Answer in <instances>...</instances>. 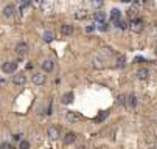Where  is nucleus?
<instances>
[{
	"mask_svg": "<svg viewBox=\"0 0 157 149\" xmlns=\"http://www.w3.org/2000/svg\"><path fill=\"white\" fill-rule=\"evenodd\" d=\"M129 28H131L132 33H142L143 31V20L142 19H132Z\"/></svg>",
	"mask_w": 157,
	"mask_h": 149,
	"instance_id": "obj_1",
	"label": "nucleus"
},
{
	"mask_svg": "<svg viewBox=\"0 0 157 149\" xmlns=\"http://www.w3.org/2000/svg\"><path fill=\"white\" fill-rule=\"evenodd\" d=\"M2 70H3L6 74L16 73V70H17V62H14V61H11V62H5L3 67H2Z\"/></svg>",
	"mask_w": 157,
	"mask_h": 149,
	"instance_id": "obj_2",
	"label": "nucleus"
},
{
	"mask_svg": "<svg viewBox=\"0 0 157 149\" xmlns=\"http://www.w3.org/2000/svg\"><path fill=\"white\" fill-rule=\"evenodd\" d=\"M66 120L69 123H78V121H81V115L76 114V112H73V110H69L66 114Z\"/></svg>",
	"mask_w": 157,
	"mask_h": 149,
	"instance_id": "obj_3",
	"label": "nucleus"
},
{
	"mask_svg": "<svg viewBox=\"0 0 157 149\" xmlns=\"http://www.w3.org/2000/svg\"><path fill=\"white\" fill-rule=\"evenodd\" d=\"M25 82H26V76L23 73H19V74H14L13 76V84L14 86H23Z\"/></svg>",
	"mask_w": 157,
	"mask_h": 149,
	"instance_id": "obj_4",
	"label": "nucleus"
},
{
	"mask_svg": "<svg viewBox=\"0 0 157 149\" xmlns=\"http://www.w3.org/2000/svg\"><path fill=\"white\" fill-rule=\"evenodd\" d=\"M16 53L19 54V56L26 54V53H28V45H26L25 42H19V44L16 45Z\"/></svg>",
	"mask_w": 157,
	"mask_h": 149,
	"instance_id": "obj_5",
	"label": "nucleus"
},
{
	"mask_svg": "<svg viewBox=\"0 0 157 149\" xmlns=\"http://www.w3.org/2000/svg\"><path fill=\"white\" fill-rule=\"evenodd\" d=\"M33 82L36 84V86H42V84L45 82V74L42 71H38L33 74Z\"/></svg>",
	"mask_w": 157,
	"mask_h": 149,
	"instance_id": "obj_6",
	"label": "nucleus"
},
{
	"mask_svg": "<svg viewBox=\"0 0 157 149\" xmlns=\"http://www.w3.org/2000/svg\"><path fill=\"white\" fill-rule=\"evenodd\" d=\"M47 134H48V137H50L51 140H58V138H59V135H61V134H59V129H58L56 126H50Z\"/></svg>",
	"mask_w": 157,
	"mask_h": 149,
	"instance_id": "obj_7",
	"label": "nucleus"
},
{
	"mask_svg": "<svg viewBox=\"0 0 157 149\" xmlns=\"http://www.w3.org/2000/svg\"><path fill=\"white\" fill-rule=\"evenodd\" d=\"M61 34H62V36H72V34H73V26L69 25V23L61 25Z\"/></svg>",
	"mask_w": 157,
	"mask_h": 149,
	"instance_id": "obj_8",
	"label": "nucleus"
},
{
	"mask_svg": "<svg viewBox=\"0 0 157 149\" xmlns=\"http://www.w3.org/2000/svg\"><path fill=\"white\" fill-rule=\"evenodd\" d=\"M14 13H16V6H14V5H6V6L3 8V16H5V17H13Z\"/></svg>",
	"mask_w": 157,
	"mask_h": 149,
	"instance_id": "obj_9",
	"label": "nucleus"
},
{
	"mask_svg": "<svg viewBox=\"0 0 157 149\" xmlns=\"http://www.w3.org/2000/svg\"><path fill=\"white\" fill-rule=\"evenodd\" d=\"M75 140H76L75 132H67L64 135V144H72V143H75Z\"/></svg>",
	"mask_w": 157,
	"mask_h": 149,
	"instance_id": "obj_10",
	"label": "nucleus"
},
{
	"mask_svg": "<svg viewBox=\"0 0 157 149\" xmlns=\"http://www.w3.org/2000/svg\"><path fill=\"white\" fill-rule=\"evenodd\" d=\"M120 19H122V11H120V9H112V11H110V20H112L114 23H117Z\"/></svg>",
	"mask_w": 157,
	"mask_h": 149,
	"instance_id": "obj_11",
	"label": "nucleus"
},
{
	"mask_svg": "<svg viewBox=\"0 0 157 149\" xmlns=\"http://www.w3.org/2000/svg\"><path fill=\"white\" fill-rule=\"evenodd\" d=\"M73 98H75V96H73V93H72V92H67V93H64V95H62L61 102H62V104H72V102H73Z\"/></svg>",
	"mask_w": 157,
	"mask_h": 149,
	"instance_id": "obj_12",
	"label": "nucleus"
},
{
	"mask_svg": "<svg viewBox=\"0 0 157 149\" xmlns=\"http://www.w3.org/2000/svg\"><path fill=\"white\" fill-rule=\"evenodd\" d=\"M53 67H54V62H53L51 59H47V61H44V62H42V70H44V71H47V73L51 71Z\"/></svg>",
	"mask_w": 157,
	"mask_h": 149,
	"instance_id": "obj_13",
	"label": "nucleus"
},
{
	"mask_svg": "<svg viewBox=\"0 0 157 149\" xmlns=\"http://www.w3.org/2000/svg\"><path fill=\"white\" fill-rule=\"evenodd\" d=\"M135 74H137L138 79L145 81V79H148V76H149V71H148V68H140V70H137Z\"/></svg>",
	"mask_w": 157,
	"mask_h": 149,
	"instance_id": "obj_14",
	"label": "nucleus"
},
{
	"mask_svg": "<svg viewBox=\"0 0 157 149\" xmlns=\"http://www.w3.org/2000/svg\"><path fill=\"white\" fill-rule=\"evenodd\" d=\"M135 104H137V98H135V95H129V96H126V104H125V106H128V107H135Z\"/></svg>",
	"mask_w": 157,
	"mask_h": 149,
	"instance_id": "obj_15",
	"label": "nucleus"
},
{
	"mask_svg": "<svg viewBox=\"0 0 157 149\" xmlns=\"http://www.w3.org/2000/svg\"><path fill=\"white\" fill-rule=\"evenodd\" d=\"M86 17H87V11H86V9H78V11L75 13V19H76V20H84Z\"/></svg>",
	"mask_w": 157,
	"mask_h": 149,
	"instance_id": "obj_16",
	"label": "nucleus"
},
{
	"mask_svg": "<svg viewBox=\"0 0 157 149\" xmlns=\"http://www.w3.org/2000/svg\"><path fill=\"white\" fill-rule=\"evenodd\" d=\"M92 64H94L95 68H101V67H103V59L100 58V54H97L95 58L92 59Z\"/></svg>",
	"mask_w": 157,
	"mask_h": 149,
	"instance_id": "obj_17",
	"label": "nucleus"
},
{
	"mask_svg": "<svg viewBox=\"0 0 157 149\" xmlns=\"http://www.w3.org/2000/svg\"><path fill=\"white\" fill-rule=\"evenodd\" d=\"M42 39H44V42H51L54 39V33L53 31H45L42 34Z\"/></svg>",
	"mask_w": 157,
	"mask_h": 149,
	"instance_id": "obj_18",
	"label": "nucleus"
},
{
	"mask_svg": "<svg viewBox=\"0 0 157 149\" xmlns=\"http://www.w3.org/2000/svg\"><path fill=\"white\" fill-rule=\"evenodd\" d=\"M94 20L101 23V22H106V14L104 13H95L94 14Z\"/></svg>",
	"mask_w": 157,
	"mask_h": 149,
	"instance_id": "obj_19",
	"label": "nucleus"
},
{
	"mask_svg": "<svg viewBox=\"0 0 157 149\" xmlns=\"http://www.w3.org/2000/svg\"><path fill=\"white\" fill-rule=\"evenodd\" d=\"M125 65H126V58H125L123 54H120L118 58H117V67L118 68H123Z\"/></svg>",
	"mask_w": 157,
	"mask_h": 149,
	"instance_id": "obj_20",
	"label": "nucleus"
},
{
	"mask_svg": "<svg viewBox=\"0 0 157 149\" xmlns=\"http://www.w3.org/2000/svg\"><path fill=\"white\" fill-rule=\"evenodd\" d=\"M90 3L94 8H103L104 5V0H90Z\"/></svg>",
	"mask_w": 157,
	"mask_h": 149,
	"instance_id": "obj_21",
	"label": "nucleus"
},
{
	"mask_svg": "<svg viewBox=\"0 0 157 149\" xmlns=\"http://www.w3.org/2000/svg\"><path fill=\"white\" fill-rule=\"evenodd\" d=\"M98 28H100V31H107L109 30V23L107 22H101Z\"/></svg>",
	"mask_w": 157,
	"mask_h": 149,
	"instance_id": "obj_22",
	"label": "nucleus"
},
{
	"mask_svg": "<svg viewBox=\"0 0 157 149\" xmlns=\"http://www.w3.org/2000/svg\"><path fill=\"white\" fill-rule=\"evenodd\" d=\"M117 26H120V28H122V30H126V28H128L129 25H128L126 22H123V20H122V19H120V20L117 22Z\"/></svg>",
	"mask_w": 157,
	"mask_h": 149,
	"instance_id": "obj_23",
	"label": "nucleus"
},
{
	"mask_svg": "<svg viewBox=\"0 0 157 149\" xmlns=\"http://www.w3.org/2000/svg\"><path fill=\"white\" fill-rule=\"evenodd\" d=\"M19 146H20V149H28V147H30V143L26 141V140H22Z\"/></svg>",
	"mask_w": 157,
	"mask_h": 149,
	"instance_id": "obj_24",
	"label": "nucleus"
},
{
	"mask_svg": "<svg viewBox=\"0 0 157 149\" xmlns=\"http://www.w3.org/2000/svg\"><path fill=\"white\" fill-rule=\"evenodd\" d=\"M118 102H120L122 106H125V104H126V96H125V95H120V96H118Z\"/></svg>",
	"mask_w": 157,
	"mask_h": 149,
	"instance_id": "obj_25",
	"label": "nucleus"
},
{
	"mask_svg": "<svg viewBox=\"0 0 157 149\" xmlns=\"http://www.w3.org/2000/svg\"><path fill=\"white\" fill-rule=\"evenodd\" d=\"M0 147H2V149H10L11 144H10V143H6V141H3L2 144H0Z\"/></svg>",
	"mask_w": 157,
	"mask_h": 149,
	"instance_id": "obj_26",
	"label": "nucleus"
},
{
	"mask_svg": "<svg viewBox=\"0 0 157 149\" xmlns=\"http://www.w3.org/2000/svg\"><path fill=\"white\" fill-rule=\"evenodd\" d=\"M107 115H109V114H107V112H103V114H101V115H100V117L97 118V121H101V120H103L104 117H107Z\"/></svg>",
	"mask_w": 157,
	"mask_h": 149,
	"instance_id": "obj_27",
	"label": "nucleus"
},
{
	"mask_svg": "<svg viewBox=\"0 0 157 149\" xmlns=\"http://www.w3.org/2000/svg\"><path fill=\"white\" fill-rule=\"evenodd\" d=\"M94 30H95V26H87V28H86V31H87V33H92Z\"/></svg>",
	"mask_w": 157,
	"mask_h": 149,
	"instance_id": "obj_28",
	"label": "nucleus"
},
{
	"mask_svg": "<svg viewBox=\"0 0 157 149\" xmlns=\"http://www.w3.org/2000/svg\"><path fill=\"white\" fill-rule=\"evenodd\" d=\"M20 137H22L20 134H16V135H13V138H14V140H20Z\"/></svg>",
	"mask_w": 157,
	"mask_h": 149,
	"instance_id": "obj_29",
	"label": "nucleus"
},
{
	"mask_svg": "<svg viewBox=\"0 0 157 149\" xmlns=\"http://www.w3.org/2000/svg\"><path fill=\"white\" fill-rule=\"evenodd\" d=\"M142 2H143V3H148V2H151V0H142Z\"/></svg>",
	"mask_w": 157,
	"mask_h": 149,
	"instance_id": "obj_30",
	"label": "nucleus"
},
{
	"mask_svg": "<svg viewBox=\"0 0 157 149\" xmlns=\"http://www.w3.org/2000/svg\"><path fill=\"white\" fill-rule=\"evenodd\" d=\"M123 2H125V3H128V2H131V0H123Z\"/></svg>",
	"mask_w": 157,
	"mask_h": 149,
	"instance_id": "obj_31",
	"label": "nucleus"
},
{
	"mask_svg": "<svg viewBox=\"0 0 157 149\" xmlns=\"http://www.w3.org/2000/svg\"><path fill=\"white\" fill-rule=\"evenodd\" d=\"M154 53H155V56H157V47H155V50H154Z\"/></svg>",
	"mask_w": 157,
	"mask_h": 149,
	"instance_id": "obj_32",
	"label": "nucleus"
}]
</instances>
